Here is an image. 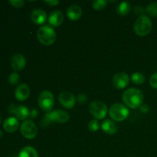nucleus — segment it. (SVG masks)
<instances>
[{
	"mask_svg": "<svg viewBox=\"0 0 157 157\" xmlns=\"http://www.w3.org/2000/svg\"><path fill=\"white\" fill-rule=\"evenodd\" d=\"M144 99V95L140 90L131 87L124 92L122 100L127 107L131 109H137L141 107Z\"/></svg>",
	"mask_w": 157,
	"mask_h": 157,
	"instance_id": "f257e3e1",
	"label": "nucleus"
},
{
	"mask_svg": "<svg viewBox=\"0 0 157 157\" xmlns=\"http://www.w3.org/2000/svg\"><path fill=\"white\" fill-rule=\"evenodd\" d=\"M153 28L152 21L148 16L143 15L138 17L133 25L135 33L140 37L147 36L150 33Z\"/></svg>",
	"mask_w": 157,
	"mask_h": 157,
	"instance_id": "f03ea898",
	"label": "nucleus"
},
{
	"mask_svg": "<svg viewBox=\"0 0 157 157\" xmlns=\"http://www.w3.org/2000/svg\"><path fill=\"white\" fill-rule=\"evenodd\" d=\"M37 38L41 44L51 45L56 40V32L55 29L49 25H42L37 32Z\"/></svg>",
	"mask_w": 157,
	"mask_h": 157,
	"instance_id": "7ed1b4c3",
	"label": "nucleus"
},
{
	"mask_svg": "<svg viewBox=\"0 0 157 157\" xmlns=\"http://www.w3.org/2000/svg\"><path fill=\"white\" fill-rule=\"evenodd\" d=\"M129 114H130V111L127 106L121 103H115L112 104L109 110V115L110 118L117 122L124 121L128 117Z\"/></svg>",
	"mask_w": 157,
	"mask_h": 157,
	"instance_id": "20e7f679",
	"label": "nucleus"
},
{
	"mask_svg": "<svg viewBox=\"0 0 157 157\" xmlns=\"http://www.w3.org/2000/svg\"><path fill=\"white\" fill-rule=\"evenodd\" d=\"M40 108L45 112H51L55 105V98L50 90H44L39 94L38 98Z\"/></svg>",
	"mask_w": 157,
	"mask_h": 157,
	"instance_id": "39448f33",
	"label": "nucleus"
},
{
	"mask_svg": "<svg viewBox=\"0 0 157 157\" xmlns=\"http://www.w3.org/2000/svg\"><path fill=\"white\" fill-rule=\"evenodd\" d=\"M89 110L92 116L96 119L101 120L107 116L108 108L105 103L101 101H94L89 106Z\"/></svg>",
	"mask_w": 157,
	"mask_h": 157,
	"instance_id": "423d86ee",
	"label": "nucleus"
},
{
	"mask_svg": "<svg viewBox=\"0 0 157 157\" xmlns=\"http://www.w3.org/2000/svg\"><path fill=\"white\" fill-rule=\"evenodd\" d=\"M69 114L62 110H55L49 112L45 115V119L48 122H55L58 124H64L68 121Z\"/></svg>",
	"mask_w": 157,
	"mask_h": 157,
	"instance_id": "0eeeda50",
	"label": "nucleus"
},
{
	"mask_svg": "<svg viewBox=\"0 0 157 157\" xmlns=\"http://www.w3.org/2000/svg\"><path fill=\"white\" fill-rule=\"evenodd\" d=\"M21 135L26 139H34L38 134L36 125L31 121H25L21 124L20 127Z\"/></svg>",
	"mask_w": 157,
	"mask_h": 157,
	"instance_id": "6e6552de",
	"label": "nucleus"
},
{
	"mask_svg": "<svg viewBox=\"0 0 157 157\" xmlns=\"http://www.w3.org/2000/svg\"><path fill=\"white\" fill-rule=\"evenodd\" d=\"M130 83V77L125 72H119L116 74L113 78V85L116 88L124 89Z\"/></svg>",
	"mask_w": 157,
	"mask_h": 157,
	"instance_id": "1a4fd4ad",
	"label": "nucleus"
},
{
	"mask_svg": "<svg viewBox=\"0 0 157 157\" xmlns=\"http://www.w3.org/2000/svg\"><path fill=\"white\" fill-rule=\"evenodd\" d=\"M58 99L61 106L67 109H71L75 107V103H76L75 97L71 93L67 91H64L60 94Z\"/></svg>",
	"mask_w": 157,
	"mask_h": 157,
	"instance_id": "9d476101",
	"label": "nucleus"
},
{
	"mask_svg": "<svg viewBox=\"0 0 157 157\" xmlns=\"http://www.w3.org/2000/svg\"><path fill=\"white\" fill-rule=\"evenodd\" d=\"M26 65V59L22 54H15L11 59V66L16 71H21Z\"/></svg>",
	"mask_w": 157,
	"mask_h": 157,
	"instance_id": "9b49d317",
	"label": "nucleus"
},
{
	"mask_svg": "<svg viewBox=\"0 0 157 157\" xmlns=\"http://www.w3.org/2000/svg\"><path fill=\"white\" fill-rule=\"evenodd\" d=\"M30 95V88L26 84H21L16 87L15 96L18 101H24L29 98Z\"/></svg>",
	"mask_w": 157,
	"mask_h": 157,
	"instance_id": "f8f14e48",
	"label": "nucleus"
},
{
	"mask_svg": "<svg viewBox=\"0 0 157 157\" xmlns=\"http://www.w3.org/2000/svg\"><path fill=\"white\" fill-rule=\"evenodd\" d=\"M31 19L35 25H41L44 24L47 20V14L42 9H35L32 12Z\"/></svg>",
	"mask_w": 157,
	"mask_h": 157,
	"instance_id": "ddd939ff",
	"label": "nucleus"
},
{
	"mask_svg": "<svg viewBox=\"0 0 157 157\" xmlns=\"http://www.w3.org/2000/svg\"><path fill=\"white\" fill-rule=\"evenodd\" d=\"M64 21V15L59 10H55L51 12L48 16V22L53 27H58Z\"/></svg>",
	"mask_w": 157,
	"mask_h": 157,
	"instance_id": "4468645a",
	"label": "nucleus"
},
{
	"mask_svg": "<svg viewBox=\"0 0 157 157\" xmlns=\"http://www.w3.org/2000/svg\"><path fill=\"white\" fill-rule=\"evenodd\" d=\"M18 126H19L18 120L14 117H10L7 118L5 120L4 123H3V128L8 133H13V132L16 131L17 129L18 128Z\"/></svg>",
	"mask_w": 157,
	"mask_h": 157,
	"instance_id": "2eb2a0df",
	"label": "nucleus"
},
{
	"mask_svg": "<svg viewBox=\"0 0 157 157\" xmlns=\"http://www.w3.org/2000/svg\"><path fill=\"white\" fill-rule=\"evenodd\" d=\"M67 17L71 21H77L80 19L82 15V10L81 8L78 5L73 4L68 7L67 10Z\"/></svg>",
	"mask_w": 157,
	"mask_h": 157,
	"instance_id": "dca6fc26",
	"label": "nucleus"
},
{
	"mask_svg": "<svg viewBox=\"0 0 157 157\" xmlns=\"http://www.w3.org/2000/svg\"><path fill=\"white\" fill-rule=\"evenodd\" d=\"M101 129L107 134L113 135L117 131V126L111 120H105L101 124Z\"/></svg>",
	"mask_w": 157,
	"mask_h": 157,
	"instance_id": "f3484780",
	"label": "nucleus"
},
{
	"mask_svg": "<svg viewBox=\"0 0 157 157\" xmlns=\"http://www.w3.org/2000/svg\"><path fill=\"white\" fill-rule=\"evenodd\" d=\"M15 116H16L17 119L24 121V120H26L29 116H30V112H29V109H28L25 106L20 105L16 107V110H15Z\"/></svg>",
	"mask_w": 157,
	"mask_h": 157,
	"instance_id": "a211bd4d",
	"label": "nucleus"
},
{
	"mask_svg": "<svg viewBox=\"0 0 157 157\" xmlns=\"http://www.w3.org/2000/svg\"><path fill=\"white\" fill-rule=\"evenodd\" d=\"M18 157H38V153L34 147H25L20 150Z\"/></svg>",
	"mask_w": 157,
	"mask_h": 157,
	"instance_id": "6ab92c4d",
	"label": "nucleus"
},
{
	"mask_svg": "<svg viewBox=\"0 0 157 157\" xmlns=\"http://www.w3.org/2000/svg\"><path fill=\"white\" fill-rule=\"evenodd\" d=\"M131 10V5L128 2H122L117 7V12L120 15H127Z\"/></svg>",
	"mask_w": 157,
	"mask_h": 157,
	"instance_id": "aec40b11",
	"label": "nucleus"
},
{
	"mask_svg": "<svg viewBox=\"0 0 157 157\" xmlns=\"http://www.w3.org/2000/svg\"><path fill=\"white\" fill-rule=\"evenodd\" d=\"M131 81L133 84H137V85L143 84L145 82V76L144 75V74L140 73V72H135L132 75Z\"/></svg>",
	"mask_w": 157,
	"mask_h": 157,
	"instance_id": "412c9836",
	"label": "nucleus"
},
{
	"mask_svg": "<svg viewBox=\"0 0 157 157\" xmlns=\"http://www.w3.org/2000/svg\"><path fill=\"white\" fill-rule=\"evenodd\" d=\"M146 11L150 16L153 17V18L157 17V2H151L150 4H149L146 9Z\"/></svg>",
	"mask_w": 157,
	"mask_h": 157,
	"instance_id": "4be33fe9",
	"label": "nucleus"
},
{
	"mask_svg": "<svg viewBox=\"0 0 157 157\" xmlns=\"http://www.w3.org/2000/svg\"><path fill=\"white\" fill-rule=\"evenodd\" d=\"M107 2L106 0H95L92 2V6L95 10H102L107 6Z\"/></svg>",
	"mask_w": 157,
	"mask_h": 157,
	"instance_id": "5701e85b",
	"label": "nucleus"
},
{
	"mask_svg": "<svg viewBox=\"0 0 157 157\" xmlns=\"http://www.w3.org/2000/svg\"><path fill=\"white\" fill-rule=\"evenodd\" d=\"M8 80H9V84H12V85H15V84H18V82L19 81L20 76L17 72H12L9 76Z\"/></svg>",
	"mask_w": 157,
	"mask_h": 157,
	"instance_id": "b1692460",
	"label": "nucleus"
},
{
	"mask_svg": "<svg viewBox=\"0 0 157 157\" xmlns=\"http://www.w3.org/2000/svg\"><path fill=\"white\" fill-rule=\"evenodd\" d=\"M100 124L97 120H91L88 124L89 130L92 132H96L99 130Z\"/></svg>",
	"mask_w": 157,
	"mask_h": 157,
	"instance_id": "393cba45",
	"label": "nucleus"
},
{
	"mask_svg": "<svg viewBox=\"0 0 157 157\" xmlns=\"http://www.w3.org/2000/svg\"><path fill=\"white\" fill-rule=\"evenodd\" d=\"M150 84L153 88L157 89V73H154L150 77Z\"/></svg>",
	"mask_w": 157,
	"mask_h": 157,
	"instance_id": "a878e982",
	"label": "nucleus"
},
{
	"mask_svg": "<svg viewBox=\"0 0 157 157\" xmlns=\"http://www.w3.org/2000/svg\"><path fill=\"white\" fill-rule=\"evenodd\" d=\"M9 3L15 8H21L25 4V1L23 0H9Z\"/></svg>",
	"mask_w": 157,
	"mask_h": 157,
	"instance_id": "bb28decb",
	"label": "nucleus"
},
{
	"mask_svg": "<svg viewBox=\"0 0 157 157\" xmlns=\"http://www.w3.org/2000/svg\"><path fill=\"white\" fill-rule=\"evenodd\" d=\"M134 12L135 14H136V15H139L140 16H141V15H143L142 14L144 13V9L142 7V6H137L135 7Z\"/></svg>",
	"mask_w": 157,
	"mask_h": 157,
	"instance_id": "cd10ccee",
	"label": "nucleus"
},
{
	"mask_svg": "<svg viewBox=\"0 0 157 157\" xmlns=\"http://www.w3.org/2000/svg\"><path fill=\"white\" fill-rule=\"evenodd\" d=\"M87 95L80 94L79 96L78 97V101L80 103V104H84V103L87 102Z\"/></svg>",
	"mask_w": 157,
	"mask_h": 157,
	"instance_id": "c85d7f7f",
	"label": "nucleus"
},
{
	"mask_svg": "<svg viewBox=\"0 0 157 157\" xmlns=\"http://www.w3.org/2000/svg\"><path fill=\"white\" fill-rule=\"evenodd\" d=\"M44 3L50 6H55L58 4H59V1L58 0H48V1H44Z\"/></svg>",
	"mask_w": 157,
	"mask_h": 157,
	"instance_id": "c756f323",
	"label": "nucleus"
},
{
	"mask_svg": "<svg viewBox=\"0 0 157 157\" xmlns=\"http://www.w3.org/2000/svg\"><path fill=\"white\" fill-rule=\"evenodd\" d=\"M140 108L141 112H143V113H147L150 110V107H149L147 104H142Z\"/></svg>",
	"mask_w": 157,
	"mask_h": 157,
	"instance_id": "7c9ffc66",
	"label": "nucleus"
},
{
	"mask_svg": "<svg viewBox=\"0 0 157 157\" xmlns=\"http://www.w3.org/2000/svg\"><path fill=\"white\" fill-rule=\"evenodd\" d=\"M38 111H37V110H35V109H32V110L30 111V117L32 118H35L37 116H38Z\"/></svg>",
	"mask_w": 157,
	"mask_h": 157,
	"instance_id": "2f4dec72",
	"label": "nucleus"
},
{
	"mask_svg": "<svg viewBox=\"0 0 157 157\" xmlns=\"http://www.w3.org/2000/svg\"><path fill=\"white\" fill-rule=\"evenodd\" d=\"M15 110H16V107L14 106V104H11L9 107V112L11 113H15Z\"/></svg>",
	"mask_w": 157,
	"mask_h": 157,
	"instance_id": "473e14b6",
	"label": "nucleus"
},
{
	"mask_svg": "<svg viewBox=\"0 0 157 157\" xmlns=\"http://www.w3.org/2000/svg\"><path fill=\"white\" fill-rule=\"evenodd\" d=\"M2 136H3V133H2V130H0V139H1V138L2 137Z\"/></svg>",
	"mask_w": 157,
	"mask_h": 157,
	"instance_id": "72a5a7b5",
	"label": "nucleus"
},
{
	"mask_svg": "<svg viewBox=\"0 0 157 157\" xmlns=\"http://www.w3.org/2000/svg\"><path fill=\"white\" fill-rule=\"evenodd\" d=\"M1 121H2V117H1V115H0V124H1Z\"/></svg>",
	"mask_w": 157,
	"mask_h": 157,
	"instance_id": "f704fd0d",
	"label": "nucleus"
}]
</instances>
